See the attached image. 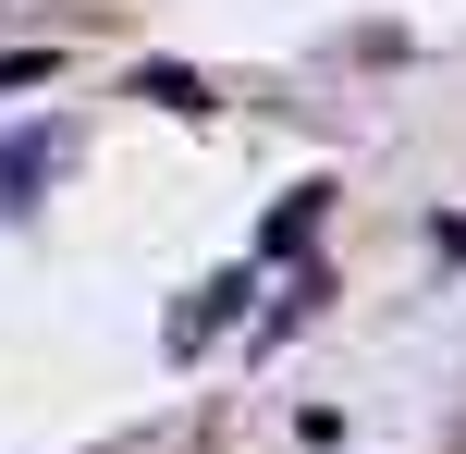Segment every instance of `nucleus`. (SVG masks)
<instances>
[{
    "mask_svg": "<svg viewBox=\"0 0 466 454\" xmlns=\"http://www.w3.org/2000/svg\"><path fill=\"white\" fill-rule=\"evenodd\" d=\"M62 172H74V136H62V123H25V136H0V209L49 197Z\"/></svg>",
    "mask_w": 466,
    "mask_h": 454,
    "instance_id": "f257e3e1",
    "label": "nucleus"
}]
</instances>
